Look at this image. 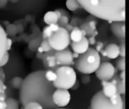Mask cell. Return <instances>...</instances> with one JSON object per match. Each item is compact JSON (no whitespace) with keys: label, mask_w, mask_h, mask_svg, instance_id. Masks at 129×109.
<instances>
[{"label":"cell","mask_w":129,"mask_h":109,"mask_svg":"<svg viewBox=\"0 0 129 109\" xmlns=\"http://www.w3.org/2000/svg\"><path fill=\"white\" fill-rule=\"evenodd\" d=\"M45 71H33L23 79L19 93L20 101L23 107L30 102H36L43 109L57 108L52 101L55 88L52 83L45 79Z\"/></svg>","instance_id":"cell-1"},{"label":"cell","mask_w":129,"mask_h":109,"mask_svg":"<svg viewBox=\"0 0 129 109\" xmlns=\"http://www.w3.org/2000/svg\"><path fill=\"white\" fill-rule=\"evenodd\" d=\"M81 8L91 16L113 22H125V0H79Z\"/></svg>","instance_id":"cell-2"},{"label":"cell","mask_w":129,"mask_h":109,"mask_svg":"<svg viewBox=\"0 0 129 109\" xmlns=\"http://www.w3.org/2000/svg\"><path fill=\"white\" fill-rule=\"evenodd\" d=\"M100 54L93 48H89L86 52L79 55L74 62L75 68L82 74L90 75L95 73L101 64Z\"/></svg>","instance_id":"cell-3"},{"label":"cell","mask_w":129,"mask_h":109,"mask_svg":"<svg viewBox=\"0 0 129 109\" xmlns=\"http://www.w3.org/2000/svg\"><path fill=\"white\" fill-rule=\"evenodd\" d=\"M55 73L57 74V79L53 83L55 90H69L77 80L76 73L72 67H58L56 69Z\"/></svg>","instance_id":"cell-4"},{"label":"cell","mask_w":129,"mask_h":109,"mask_svg":"<svg viewBox=\"0 0 129 109\" xmlns=\"http://www.w3.org/2000/svg\"><path fill=\"white\" fill-rule=\"evenodd\" d=\"M48 41L51 49L55 52H60L67 49L71 43L70 33L63 27H60L57 32L53 33Z\"/></svg>","instance_id":"cell-5"},{"label":"cell","mask_w":129,"mask_h":109,"mask_svg":"<svg viewBox=\"0 0 129 109\" xmlns=\"http://www.w3.org/2000/svg\"><path fill=\"white\" fill-rule=\"evenodd\" d=\"M90 108L91 109H123V102L113 105L109 98L106 97L101 91H99L92 97Z\"/></svg>","instance_id":"cell-6"},{"label":"cell","mask_w":129,"mask_h":109,"mask_svg":"<svg viewBox=\"0 0 129 109\" xmlns=\"http://www.w3.org/2000/svg\"><path fill=\"white\" fill-rule=\"evenodd\" d=\"M117 69L113 64L108 61L101 63L99 68L95 72L96 77L101 81H110L113 79Z\"/></svg>","instance_id":"cell-7"},{"label":"cell","mask_w":129,"mask_h":109,"mask_svg":"<svg viewBox=\"0 0 129 109\" xmlns=\"http://www.w3.org/2000/svg\"><path fill=\"white\" fill-rule=\"evenodd\" d=\"M71 100V95L69 90H55L52 95V101L57 108H63L69 105Z\"/></svg>","instance_id":"cell-8"},{"label":"cell","mask_w":129,"mask_h":109,"mask_svg":"<svg viewBox=\"0 0 129 109\" xmlns=\"http://www.w3.org/2000/svg\"><path fill=\"white\" fill-rule=\"evenodd\" d=\"M54 58L58 67L69 66L74 64V59L73 58V53L69 49H66L63 51L55 52Z\"/></svg>","instance_id":"cell-9"},{"label":"cell","mask_w":129,"mask_h":109,"mask_svg":"<svg viewBox=\"0 0 129 109\" xmlns=\"http://www.w3.org/2000/svg\"><path fill=\"white\" fill-rule=\"evenodd\" d=\"M54 53L55 51H54L53 49L49 52L45 53V57L42 59V62L45 68H48V70H52L55 71L58 66L57 64L56 59L54 55Z\"/></svg>","instance_id":"cell-10"},{"label":"cell","mask_w":129,"mask_h":109,"mask_svg":"<svg viewBox=\"0 0 129 109\" xmlns=\"http://www.w3.org/2000/svg\"><path fill=\"white\" fill-rule=\"evenodd\" d=\"M110 29L113 35L119 39L125 38V22H113Z\"/></svg>","instance_id":"cell-11"},{"label":"cell","mask_w":129,"mask_h":109,"mask_svg":"<svg viewBox=\"0 0 129 109\" xmlns=\"http://www.w3.org/2000/svg\"><path fill=\"white\" fill-rule=\"evenodd\" d=\"M70 45H71V47H72V49L73 50V52L75 53L79 54V55L84 54L90 48L87 37H83L81 39V41H79L78 42H72L70 43Z\"/></svg>","instance_id":"cell-12"},{"label":"cell","mask_w":129,"mask_h":109,"mask_svg":"<svg viewBox=\"0 0 129 109\" xmlns=\"http://www.w3.org/2000/svg\"><path fill=\"white\" fill-rule=\"evenodd\" d=\"M101 52L104 56L107 57L110 59H116L119 56V46L115 43L109 44Z\"/></svg>","instance_id":"cell-13"},{"label":"cell","mask_w":129,"mask_h":109,"mask_svg":"<svg viewBox=\"0 0 129 109\" xmlns=\"http://www.w3.org/2000/svg\"><path fill=\"white\" fill-rule=\"evenodd\" d=\"M101 84L103 86L102 93L107 98H110L113 96L117 93V89L116 85L112 83L110 81H101Z\"/></svg>","instance_id":"cell-14"},{"label":"cell","mask_w":129,"mask_h":109,"mask_svg":"<svg viewBox=\"0 0 129 109\" xmlns=\"http://www.w3.org/2000/svg\"><path fill=\"white\" fill-rule=\"evenodd\" d=\"M8 36L6 34L5 30L0 24V60L5 55L6 51V41Z\"/></svg>","instance_id":"cell-15"},{"label":"cell","mask_w":129,"mask_h":109,"mask_svg":"<svg viewBox=\"0 0 129 109\" xmlns=\"http://www.w3.org/2000/svg\"><path fill=\"white\" fill-rule=\"evenodd\" d=\"M43 20H44V22L46 24H48V26H49L51 24H57L58 18H57L54 11H49L46 12L45 14L44 15Z\"/></svg>","instance_id":"cell-16"},{"label":"cell","mask_w":129,"mask_h":109,"mask_svg":"<svg viewBox=\"0 0 129 109\" xmlns=\"http://www.w3.org/2000/svg\"><path fill=\"white\" fill-rule=\"evenodd\" d=\"M70 41H72L73 42H78L81 41L83 37L79 27H73V30L70 33Z\"/></svg>","instance_id":"cell-17"},{"label":"cell","mask_w":129,"mask_h":109,"mask_svg":"<svg viewBox=\"0 0 129 109\" xmlns=\"http://www.w3.org/2000/svg\"><path fill=\"white\" fill-rule=\"evenodd\" d=\"M79 29L84 30V31L86 33V35L88 36L89 37H90V36L95 37V36L98 34V30H97V31H93V30H91V28L89 27L88 24L87 22H85V21L79 27Z\"/></svg>","instance_id":"cell-18"},{"label":"cell","mask_w":129,"mask_h":109,"mask_svg":"<svg viewBox=\"0 0 129 109\" xmlns=\"http://www.w3.org/2000/svg\"><path fill=\"white\" fill-rule=\"evenodd\" d=\"M6 109H19V102L14 98L7 97L5 99Z\"/></svg>","instance_id":"cell-19"},{"label":"cell","mask_w":129,"mask_h":109,"mask_svg":"<svg viewBox=\"0 0 129 109\" xmlns=\"http://www.w3.org/2000/svg\"><path fill=\"white\" fill-rule=\"evenodd\" d=\"M23 83V79L20 77H14L11 80V86L15 90H20Z\"/></svg>","instance_id":"cell-20"},{"label":"cell","mask_w":129,"mask_h":109,"mask_svg":"<svg viewBox=\"0 0 129 109\" xmlns=\"http://www.w3.org/2000/svg\"><path fill=\"white\" fill-rule=\"evenodd\" d=\"M66 6L71 11H76L81 8L79 2L76 0H67L66 2Z\"/></svg>","instance_id":"cell-21"},{"label":"cell","mask_w":129,"mask_h":109,"mask_svg":"<svg viewBox=\"0 0 129 109\" xmlns=\"http://www.w3.org/2000/svg\"><path fill=\"white\" fill-rule=\"evenodd\" d=\"M116 89H117V93L120 96L125 94V81H122L120 79H118L116 77Z\"/></svg>","instance_id":"cell-22"},{"label":"cell","mask_w":129,"mask_h":109,"mask_svg":"<svg viewBox=\"0 0 129 109\" xmlns=\"http://www.w3.org/2000/svg\"><path fill=\"white\" fill-rule=\"evenodd\" d=\"M45 77L48 82L53 83L57 79V74H56L54 71L47 70V71H45Z\"/></svg>","instance_id":"cell-23"},{"label":"cell","mask_w":129,"mask_h":109,"mask_svg":"<svg viewBox=\"0 0 129 109\" xmlns=\"http://www.w3.org/2000/svg\"><path fill=\"white\" fill-rule=\"evenodd\" d=\"M6 89H7V86H5V83L0 80V102L5 101V99L7 98L6 94H5Z\"/></svg>","instance_id":"cell-24"},{"label":"cell","mask_w":129,"mask_h":109,"mask_svg":"<svg viewBox=\"0 0 129 109\" xmlns=\"http://www.w3.org/2000/svg\"><path fill=\"white\" fill-rule=\"evenodd\" d=\"M69 24H70V18L65 16H61L60 18H58L57 22V24L60 27H63V28H64Z\"/></svg>","instance_id":"cell-25"},{"label":"cell","mask_w":129,"mask_h":109,"mask_svg":"<svg viewBox=\"0 0 129 109\" xmlns=\"http://www.w3.org/2000/svg\"><path fill=\"white\" fill-rule=\"evenodd\" d=\"M84 22H85V19L80 17H73L70 20V24L73 27H79Z\"/></svg>","instance_id":"cell-26"},{"label":"cell","mask_w":129,"mask_h":109,"mask_svg":"<svg viewBox=\"0 0 129 109\" xmlns=\"http://www.w3.org/2000/svg\"><path fill=\"white\" fill-rule=\"evenodd\" d=\"M117 70L122 71H125V58H120L116 62Z\"/></svg>","instance_id":"cell-27"},{"label":"cell","mask_w":129,"mask_h":109,"mask_svg":"<svg viewBox=\"0 0 129 109\" xmlns=\"http://www.w3.org/2000/svg\"><path fill=\"white\" fill-rule=\"evenodd\" d=\"M52 34L53 33L50 30L49 27L46 26L45 27L43 28V30H42V40H48V38L51 37Z\"/></svg>","instance_id":"cell-28"},{"label":"cell","mask_w":129,"mask_h":109,"mask_svg":"<svg viewBox=\"0 0 129 109\" xmlns=\"http://www.w3.org/2000/svg\"><path fill=\"white\" fill-rule=\"evenodd\" d=\"M39 46L42 49V50H43L44 53L49 52H51V51L52 50V49H51V46L49 45V43H48V40H42V42H41V43H40V46Z\"/></svg>","instance_id":"cell-29"},{"label":"cell","mask_w":129,"mask_h":109,"mask_svg":"<svg viewBox=\"0 0 129 109\" xmlns=\"http://www.w3.org/2000/svg\"><path fill=\"white\" fill-rule=\"evenodd\" d=\"M40 43H41V42H40L39 39H34V40L31 41V42H29V49L31 51H33V52L36 51L37 49L39 47Z\"/></svg>","instance_id":"cell-30"},{"label":"cell","mask_w":129,"mask_h":109,"mask_svg":"<svg viewBox=\"0 0 129 109\" xmlns=\"http://www.w3.org/2000/svg\"><path fill=\"white\" fill-rule=\"evenodd\" d=\"M24 109H43L42 107L36 102H30L27 103L25 106Z\"/></svg>","instance_id":"cell-31"},{"label":"cell","mask_w":129,"mask_h":109,"mask_svg":"<svg viewBox=\"0 0 129 109\" xmlns=\"http://www.w3.org/2000/svg\"><path fill=\"white\" fill-rule=\"evenodd\" d=\"M8 61H9V53L8 52H6L0 60V68H3L5 65L8 64Z\"/></svg>","instance_id":"cell-32"},{"label":"cell","mask_w":129,"mask_h":109,"mask_svg":"<svg viewBox=\"0 0 129 109\" xmlns=\"http://www.w3.org/2000/svg\"><path fill=\"white\" fill-rule=\"evenodd\" d=\"M6 32V34L7 36L8 35H11V36H14L17 33V28L14 25L11 24V25H9L7 27V31L5 30Z\"/></svg>","instance_id":"cell-33"},{"label":"cell","mask_w":129,"mask_h":109,"mask_svg":"<svg viewBox=\"0 0 129 109\" xmlns=\"http://www.w3.org/2000/svg\"><path fill=\"white\" fill-rule=\"evenodd\" d=\"M80 81L83 85H88L91 81V77L88 74H82L80 77Z\"/></svg>","instance_id":"cell-34"},{"label":"cell","mask_w":129,"mask_h":109,"mask_svg":"<svg viewBox=\"0 0 129 109\" xmlns=\"http://www.w3.org/2000/svg\"><path fill=\"white\" fill-rule=\"evenodd\" d=\"M119 56L121 58H125V43L122 42L120 46H119Z\"/></svg>","instance_id":"cell-35"},{"label":"cell","mask_w":129,"mask_h":109,"mask_svg":"<svg viewBox=\"0 0 129 109\" xmlns=\"http://www.w3.org/2000/svg\"><path fill=\"white\" fill-rule=\"evenodd\" d=\"M87 23L88 24L89 27L91 28V30L93 31H97V24H98V22H97V20L95 19H94V20H91L89 22H87Z\"/></svg>","instance_id":"cell-36"},{"label":"cell","mask_w":129,"mask_h":109,"mask_svg":"<svg viewBox=\"0 0 129 109\" xmlns=\"http://www.w3.org/2000/svg\"><path fill=\"white\" fill-rule=\"evenodd\" d=\"M98 53H100L102 50H104V44L102 42H98L96 45V48L94 49Z\"/></svg>","instance_id":"cell-37"},{"label":"cell","mask_w":129,"mask_h":109,"mask_svg":"<svg viewBox=\"0 0 129 109\" xmlns=\"http://www.w3.org/2000/svg\"><path fill=\"white\" fill-rule=\"evenodd\" d=\"M12 46V39L11 38H7V41H6V51L8 52L9 50H11Z\"/></svg>","instance_id":"cell-38"},{"label":"cell","mask_w":129,"mask_h":109,"mask_svg":"<svg viewBox=\"0 0 129 109\" xmlns=\"http://www.w3.org/2000/svg\"><path fill=\"white\" fill-rule=\"evenodd\" d=\"M48 27H49V28H50V30H51V32H52V33H55V32H57V31L59 30V28H60V27H59L57 24H51V25H49Z\"/></svg>","instance_id":"cell-39"},{"label":"cell","mask_w":129,"mask_h":109,"mask_svg":"<svg viewBox=\"0 0 129 109\" xmlns=\"http://www.w3.org/2000/svg\"><path fill=\"white\" fill-rule=\"evenodd\" d=\"M57 11L60 13L61 16H65V17H67L70 18V14L67 11H66L65 9H62V8H59L57 9Z\"/></svg>","instance_id":"cell-40"},{"label":"cell","mask_w":129,"mask_h":109,"mask_svg":"<svg viewBox=\"0 0 129 109\" xmlns=\"http://www.w3.org/2000/svg\"><path fill=\"white\" fill-rule=\"evenodd\" d=\"M5 79H6V76H5L4 69H3V68H0V80L5 83Z\"/></svg>","instance_id":"cell-41"},{"label":"cell","mask_w":129,"mask_h":109,"mask_svg":"<svg viewBox=\"0 0 129 109\" xmlns=\"http://www.w3.org/2000/svg\"><path fill=\"white\" fill-rule=\"evenodd\" d=\"M87 39H88V44H89V46H90V45H91V46H93V45H95V44H96V42H97L95 37L90 36L89 38H87Z\"/></svg>","instance_id":"cell-42"},{"label":"cell","mask_w":129,"mask_h":109,"mask_svg":"<svg viewBox=\"0 0 129 109\" xmlns=\"http://www.w3.org/2000/svg\"><path fill=\"white\" fill-rule=\"evenodd\" d=\"M64 29H65V30H67V31L69 33H70V32L73 30V27H72V26H71V25L69 24H67V26L64 27Z\"/></svg>","instance_id":"cell-43"},{"label":"cell","mask_w":129,"mask_h":109,"mask_svg":"<svg viewBox=\"0 0 129 109\" xmlns=\"http://www.w3.org/2000/svg\"><path fill=\"white\" fill-rule=\"evenodd\" d=\"M79 87V81L76 80V83H75V84L73 86V87H72L71 89H72L73 90H78Z\"/></svg>","instance_id":"cell-44"},{"label":"cell","mask_w":129,"mask_h":109,"mask_svg":"<svg viewBox=\"0 0 129 109\" xmlns=\"http://www.w3.org/2000/svg\"><path fill=\"white\" fill-rule=\"evenodd\" d=\"M120 80L122 81H125V71H122L120 73Z\"/></svg>","instance_id":"cell-45"},{"label":"cell","mask_w":129,"mask_h":109,"mask_svg":"<svg viewBox=\"0 0 129 109\" xmlns=\"http://www.w3.org/2000/svg\"><path fill=\"white\" fill-rule=\"evenodd\" d=\"M8 2V1H5V0H1L0 1V8H4L5 5H6V4Z\"/></svg>","instance_id":"cell-46"},{"label":"cell","mask_w":129,"mask_h":109,"mask_svg":"<svg viewBox=\"0 0 129 109\" xmlns=\"http://www.w3.org/2000/svg\"><path fill=\"white\" fill-rule=\"evenodd\" d=\"M0 109H6V103H5V101L0 102Z\"/></svg>","instance_id":"cell-47"},{"label":"cell","mask_w":129,"mask_h":109,"mask_svg":"<svg viewBox=\"0 0 129 109\" xmlns=\"http://www.w3.org/2000/svg\"><path fill=\"white\" fill-rule=\"evenodd\" d=\"M79 56V54H77V53H73V59L74 58H78V57Z\"/></svg>","instance_id":"cell-48"},{"label":"cell","mask_w":129,"mask_h":109,"mask_svg":"<svg viewBox=\"0 0 129 109\" xmlns=\"http://www.w3.org/2000/svg\"><path fill=\"white\" fill-rule=\"evenodd\" d=\"M57 109H68V108H57Z\"/></svg>","instance_id":"cell-49"},{"label":"cell","mask_w":129,"mask_h":109,"mask_svg":"<svg viewBox=\"0 0 129 109\" xmlns=\"http://www.w3.org/2000/svg\"><path fill=\"white\" fill-rule=\"evenodd\" d=\"M88 109H91V108H90V106L88 107Z\"/></svg>","instance_id":"cell-50"},{"label":"cell","mask_w":129,"mask_h":109,"mask_svg":"<svg viewBox=\"0 0 129 109\" xmlns=\"http://www.w3.org/2000/svg\"><path fill=\"white\" fill-rule=\"evenodd\" d=\"M23 109H24V108H23Z\"/></svg>","instance_id":"cell-51"}]
</instances>
